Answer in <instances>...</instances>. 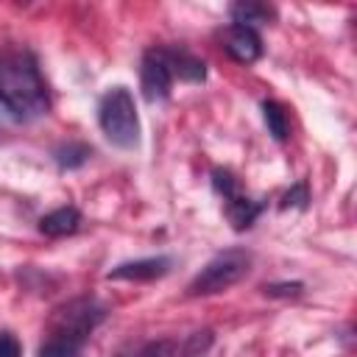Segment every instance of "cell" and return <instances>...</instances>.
Segmentation results:
<instances>
[{
  "mask_svg": "<svg viewBox=\"0 0 357 357\" xmlns=\"http://www.w3.org/2000/svg\"><path fill=\"white\" fill-rule=\"evenodd\" d=\"M120 357H162V346L159 343H145V346L134 349L131 354H120Z\"/></svg>",
  "mask_w": 357,
  "mask_h": 357,
  "instance_id": "obj_19",
  "label": "cell"
},
{
  "mask_svg": "<svg viewBox=\"0 0 357 357\" xmlns=\"http://www.w3.org/2000/svg\"><path fill=\"white\" fill-rule=\"evenodd\" d=\"M81 343H73L67 337H56V335H45V340L36 349V357H81Z\"/></svg>",
  "mask_w": 357,
  "mask_h": 357,
  "instance_id": "obj_14",
  "label": "cell"
},
{
  "mask_svg": "<svg viewBox=\"0 0 357 357\" xmlns=\"http://www.w3.org/2000/svg\"><path fill=\"white\" fill-rule=\"evenodd\" d=\"M78 226H81V212L75 206H59L39 218V231L45 237H67L78 231Z\"/></svg>",
  "mask_w": 357,
  "mask_h": 357,
  "instance_id": "obj_9",
  "label": "cell"
},
{
  "mask_svg": "<svg viewBox=\"0 0 357 357\" xmlns=\"http://www.w3.org/2000/svg\"><path fill=\"white\" fill-rule=\"evenodd\" d=\"M173 67L167 59V47H148L142 53V64H139V89L142 98L148 103H159L170 98V86H173Z\"/></svg>",
  "mask_w": 357,
  "mask_h": 357,
  "instance_id": "obj_5",
  "label": "cell"
},
{
  "mask_svg": "<svg viewBox=\"0 0 357 357\" xmlns=\"http://www.w3.org/2000/svg\"><path fill=\"white\" fill-rule=\"evenodd\" d=\"M106 318V307L92 298V296H78L61 307L53 310L45 335H56V337H67L73 343H86V337L103 324Z\"/></svg>",
  "mask_w": 357,
  "mask_h": 357,
  "instance_id": "obj_3",
  "label": "cell"
},
{
  "mask_svg": "<svg viewBox=\"0 0 357 357\" xmlns=\"http://www.w3.org/2000/svg\"><path fill=\"white\" fill-rule=\"evenodd\" d=\"M229 17H231V22L234 25H248V28H254V25H262V22H271L273 20V8L271 6H265V3H234L231 8H229Z\"/></svg>",
  "mask_w": 357,
  "mask_h": 357,
  "instance_id": "obj_11",
  "label": "cell"
},
{
  "mask_svg": "<svg viewBox=\"0 0 357 357\" xmlns=\"http://www.w3.org/2000/svg\"><path fill=\"white\" fill-rule=\"evenodd\" d=\"M98 123L106 139L117 148H137L139 145V114L134 95L126 86H109L98 103Z\"/></svg>",
  "mask_w": 357,
  "mask_h": 357,
  "instance_id": "obj_2",
  "label": "cell"
},
{
  "mask_svg": "<svg viewBox=\"0 0 357 357\" xmlns=\"http://www.w3.org/2000/svg\"><path fill=\"white\" fill-rule=\"evenodd\" d=\"M220 47L240 64H254L262 56V39L257 33V28L248 25H226L220 31Z\"/></svg>",
  "mask_w": 357,
  "mask_h": 357,
  "instance_id": "obj_6",
  "label": "cell"
},
{
  "mask_svg": "<svg viewBox=\"0 0 357 357\" xmlns=\"http://www.w3.org/2000/svg\"><path fill=\"white\" fill-rule=\"evenodd\" d=\"M167 59L173 67V78L187 81V84H204L206 81V64L201 59H195L192 53H187L181 47H167Z\"/></svg>",
  "mask_w": 357,
  "mask_h": 357,
  "instance_id": "obj_10",
  "label": "cell"
},
{
  "mask_svg": "<svg viewBox=\"0 0 357 357\" xmlns=\"http://www.w3.org/2000/svg\"><path fill=\"white\" fill-rule=\"evenodd\" d=\"M0 357H22V346L8 329H0Z\"/></svg>",
  "mask_w": 357,
  "mask_h": 357,
  "instance_id": "obj_17",
  "label": "cell"
},
{
  "mask_svg": "<svg viewBox=\"0 0 357 357\" xmlns=\"http://www.w3.org/2000/svg\"><path fill=\"white\" fill-rule=\"evenodd\" d=\"M268 296H298L304 290L301 282H273V284H265L262 287Z\"/></svg>",
  "mask_w": 357,
  "mask_h": 357,
  "instance_id": "obj_18",
  "label": "cell"
},
{
  "mask_svg": "<svg viewBox=\"0 0 357 357\" xmlns=\"http://www.w3.org/2000/svg\"><path fill=\"white\" fill-rule=\"evenodd\" d=\"M262 117H265V126H268V134L276 139V142H284L287 134H290V120H287V112L279 100H262Z\"/></svg>",
  "mask_w": 357,
  "mask_h": 357,
  "instance_id": "obj_13",
  "label": "cell"
},
{
  "mask_svg": "<svg viewBox=\"0 0 357 357\" xmlns=\"http://www.w3.org/2000/svg\"><path fill=\"white\" fill-rule=\"evenodd\" d=\"M50 109L47 84L28 47L0 50V123H33Z\"/></svg>",
  "mask_w": 357,
  "mask_h": 357,
  "instance_id": "obj_1",
  "label": "cell"
},
{
  "mask_svg": "<svg viewBox=\"0 0 357 357\" xmlns=\"http://www.w3.org/2000/svg\"><path fill=\"white\" fill-rule=\"evenodd\" d=\"M251 271V254L245 248H226L215 254L187 284L190 296H212L231 284H237Z\"/></svg>",
  "mask_w": 357,
  "mask_h": 357,
  "instance_id": "obj_4",
  "label": "cell"
},
{
  "mask_svg": "<svg viewBox=\"0 0 357 357\" xmlns=\"http://www.w3.org/2000/svg\"><path fill=\"white\" fill-rule=\"evenodd\" d=\"M173 268V259L159 254V257H142V259H131V262H120L117 268L109 271V279H128V282H151L165 276Z\"/></svg>",
  "mask_w": 357,
  "mask_h": 357,
  "instance_id": "obj_7",
  "label": "cell"
},
{
  "mask_svg": "<svg viewBox=\"0 0 357 357\" xmlns=\"http://www.w3.org/2000/svg\"><path fill=\"white\" fill-rule=\"evenodd\" d=\"M223 204H226V218H229L231 229H237V231L251 229V226H254V220H257V218H259V212H262V201L248 198L243 190H240L237 195L226 198Z\"/></svg>",
  "mask_w": 357,
  "mask_h": 357,
  "instance_id": "obj_8",
  "label": "cell"
},
{
  "mask_svg": "<svg viewBox=\"0 0 357 357\" xmlns=\"http://www.w3.org/2000/svg\"><path fill=\"white\" fill-rule=\"evenodd\" d=\"M212 190L226 201V198L240 192V178L231 170H226V167H215L212 170Z\"/></svg>",
  "mask_w": 357,
  "mask_h": 357,
  "instance_id": "obj_15",
  "label": "cell"
},
{
  "mask_svg": "<svg viewBox=\"0 0 357 357\" xmlns=\"http://www.w3.org/2000/svg\"><path fill=\"white\" fill-rule=\"evenodd\" d=\"M307 201H310V190H307V181H298L293 184L284 195H282V209H307Z\"/></svg>",
  "mask_w": 357,
  "mask_h": 357,
  "instance_id": "obj_16",
  "label": "cell"
},
{
  "mask_svg": "<svg viewBox=\"0 0 357 357\" xmlns=\"http://www.w3.org/2000/svg\"><path fill=\"white\" fill-rule=\"evenodd\" d=\"M89 156H92V148L86 142H78V139H67L53 151V159H56L59 170H75V167L86 165Z\"/></svg>",
  "mask_w": 357,
  "mask_h": 357,
  "instance_id": "obj_12",
  "label": "cell"
}]
</instances>
